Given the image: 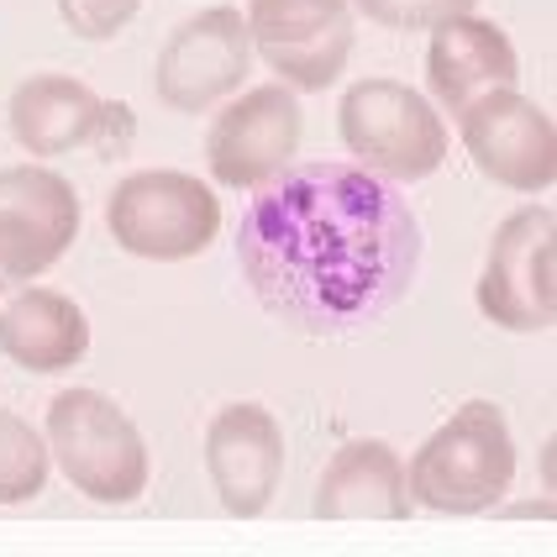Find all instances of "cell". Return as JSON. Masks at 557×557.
I'll list each match as a JSON object with an SVG mask.
<instances>
[{
	"instance_id": "19",
	"label": "cell",
	"mask_w": 557,
	"mask_h": 557,
	"mask_svg": "<svg viewBox=\"0 0 557 557\" xmlns=\"http://www.w3.org/2000/svg\"><path fill=\"white\" fill-rule=\"evenodd\" d=\"M137 5H143V0H59V16L74 37L106 42V37H116V32L137 16Z\"/></svg>"
},
{
	"instance_id": "17",
	"label": "cell",
	"mask_w": 557,
	"mask_h": 557,
	"mask_svg": "<svg viewBox=\"0 0 557 557\" xmlns=\"http://www.w3.org/2000/svg\"><path fill=\"white\" fill-rule=\"evenodd\" d=\"M48 490V442L16 410H0V505H27Z\"/></svg>"
},
{
	"instance_id": "1",
	"label": "cell",
	"mask_w": 557,
	"mask_h": 557,
	"mask_svg": "<svg viewBox=\"0 0 557 557\" xmlns=\"http://www.w3.org/2000/svg\"><path fill=\"white\" fill-rule=\"evenodd\" d=\"M237 269L258 306L300 337H358L410 295L421 221L363 163H289L252 189Z\"/></svg>"
},
{
	"instance_id": "9",
	"label": "cell",
	"mask_w": 557,
	"mask_h": 557,
	"mask_svg": "<svg viewBox=\"0 0 557 557\" xmlns=\"http://www.w3.org/2000/svg\"><path fill=\"white\" fill-rule=\"evenodd\" d=\"M248 37L278 85L326 90L352 53V0H248Z\"/></svg>"
},
{
	"instance_id": "15",
	"label": "cell",
	"mask_w": 557,
	"mask_h": 557,
	"mask_svg": "<svg viewBox=\"0 0 557 557\" xmlns=\"http://www.w3.org/2000/svg\"><path fill=\"white\" fill-rule=\"evenodd\" d=\"M315 516L321 521H405L410 490H405L400 453L379 436L347 442L315 484Z\"/></svg>"
},
{
	"instance_id": "11",
	"label": "cell",
	"mask_w": 557,
	"mask_h": 557,
	"mask_svg": "<svg viewBox=\"0 0 557 557\" xmlns=\"http://www.w3.org/2000/svg\"><path fill=\"white\" fill-rule=\"evenodd\" d=\"M79 237V195L59 169L11 163L0 169V278L48 274Z\"/></svg>"
},
{
	"instance_id": "5",
	"label": "cell",
	"mask_w": 557,
	"mask_h": 557,
	"mask_svg": "<svg viewBox=\"0 0 557 557\" xmlns=\"http://www.w3.org/2000/svg\"><path fill=\"white\" fill-rule=\"evenodd\" d=\"M337 126L347 153L379 180H432L447 158L436 106L400 79H358L342 95Z\"/></svg>"
},
{
	"instance_id": "16",
	"label": "cell",
	"mask_w": 557,
	"mask_h": 557,
	"mask_svg": "<svg viewBox=\"0 0 557 557\" xmlns=\"http://www.w3.org/2000/svg\"><path fill=\"white\" fill-rule=\"evenodd\" d=\"M0 352L27 373H63L90 352V321L59 289H22L0 306Z\"/></svg>"
},
{
	"instance_id": "18",
	"label": "cell",
	"mask_w": 557,
	"mask_h": 557,
	"mask_svg": "<svg viewBox=\"0 0 557 557\" xmlns=\"http://www.w3.org/2000/svg\"><path fill=\"white\" fill-rule=\"evenodd\" d=\"M479 0H352L358 16H369L373 27L389 32H432L447 16H463Z\"/></svg>"
},
{
	"instance_id": "13",
	"label": "cell",
	"mask_w": 557,
	"mask_h": 557,
	"mask_svg": "<svg viewBox=\"0 0 557 557\" xmlns=\"http://www.w3.org/2000/svg\"><path fill=\"white\" fill-rule=\"evenodd\" d=\"M126 106H106L90 85L69 79V74H32L27 85L11 95V137L32 158H59L74 153L85 143H111V132L126 122Z\"/></svg>"
},
{
	"instance_id": "4",
	"label": "cell",
	"mask_w": 557,
	"mask_h": 557,
	"mask_svg": "<svg viewBox=\"0 0 557 557\" xmlns=\"http://www.w3.org/2000/svg\"><path fill=\"white\" fill-rule=\"evenodd\" d=\"M106 232L116 248L153 263H185L216 243L221 200L185 169H143L126 174L106 200Z\"/></svg>"
},
{
	"instance_id": "10",
	"label": "cell",
	"mask_w": 557,
	"mask_h": 557,
	"mask_svg": "<svg viewBox=\"0 0 557 557\" xmlns=\"http://www.w3.org/2000/svg\"><path fill=\"white\" fill-rule=\"evenodd\" d=\"M300 132H306L300 90L252 85L237 100H226L211 132H206L211 180L226 189H258L263 180H274L278 169H289V158L300 148Z\"/></svg>"
},
{
	"instance_id": "3",
	"label": "cell",
	"mask_w": 557,
	"mask_h": 557,
	"mask_svg": "<svg viewBox=\"0 0 557 557\" xmlns=\"http://www.w3.org/2000/svg\"><path fill=\"white\" fill-rule=\"evenodd\" d=\"M48 458L100 505H126L148 490V447L122 405L100 389H63L48 405Z\"/></svg>"
},
{
	"instance_id": "12",
	"label": "cell",
	"mask_w": 557,
	"mask_h": 557,
	"mask_svg": "<svg viewBox=\"0 0 557 557\" xmlns=\"http://www.w3.org/2000/svg\"><path fill=\"white\" fill-rule=\"evenodd\" d=\"M206 473L216 484L221 510L252 521L263 516L284 479V432L263 405H226L206 426Z\"/></svg>"
},
{
	"instance_id": "7",
	"label": "cell",
	"mask_w": 557,
	"mask_h": 557,
	"mask_svg": "<svg viewBox=\"0 0 557 557\" xmlns=\"http://www.w3.org/2000/svg\"><path fill=\"white\" fill-rule=\"evenodd\" d=\"M248 63H252L248 16L237 5H211V11L180 22L169 32V42L158 48L153 95L180 116H200L216 100L243 90Z\"/></svg>"
},
{
	"instance_id": "8",
	"label": "cell",
	"mask_w": 557,
	"mask_h": 557,
	"mask_svg": "<svg viewBox=\"0 0 557 557\" xmlns=\"http://www.w3.org/2000/svg\"><path fill=\"white\" fill-rule=\"evenodd\" d=\"M458 132L473 169L516 195H542L557 180V126L516 85L468 100L458 111Z\"/></svg>"
},
{
	"instance_id": "14",
	"label": "cell",
	"mask_w": 557,
	"mask_h": 557,
	"mask_svg": "<svg viewBox=\"0 0 557 557\" xmlns=\"http://www.w3.org/2000/svg\"><path fill=\"white\" fill-rule=\"evenodd\" d=\"M521 74V59L510 48V37L484 22V16H447L432 27V48H426V85H432V100L442 111H463L468 100L499 90V85H516Z\"/></svg>"
},
{
	"instance_id": "6",
	"label": "cell",
	"mask_w": 557,
	"mask_h": 557,
	"mask_svg": "<svg viewBox=\"0 0 557 557\" xmlns=\"http://www.w3.org/2000/svg\"><path fill=\"white\" fill-rule=\"evenodd\" d=\"M479 310L505 332H547L557 315V216L527 206L490 243L479 274Z\"/></svg>"
},
{
	"instance_id": "2",
	"label": "cell",
	"mask_w": 557,
	"mask_h": 557,
	"mask_svg": "<svg viewBox=\"0 0 557 557\" xmlns=\"http://www.w3.org/2000/svg\"><path fill=\"white\" fill-rule=\"evenodd\" d=\"M510 479L516 442L495 400H468L463 410H453V421L436 426L405 468L410 499L436 516H484L510 495Z\"/></svg>"
}]
</instances>
